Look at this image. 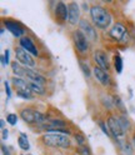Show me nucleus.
Here are the masks:
<instances>
[{
    "label": "nucleus",
    "instance_id": "nucleus-2",
    "mask_svg": "<svg viewBox=\"0 0 135 155\" xmlns=\"http://www.w3.org/2000/svg\"><path fill=\"white\" fill-rule=\"evenodd\" d=\"M40 141L45 147L54 148V149H68L70 148V139L69 135L60 134V133H45L40 137Z\"/></svg>",
    "mask_w": 135,
    "mask_h": 155
},
{
    "label": "nucleus",
    "instance_id": "nucleus-18",
    "mask_svg": "<svg viewBox=\"0 0 135 155\" xmlns=\"http://www.w3.org/2000/svg\"><path fill=\"white\" fill-rule=\"evenodd\" d=\"M18 145H19V148L24 151H28L30 149V144H29L26 134H20V137L18 138Z\"/></svg>",
    "mask_w": 135,
    "mask_h": 155
},
{
    "label": "nucleus",
    "instance_id": "nucleus-20",
    "mask_svg": "<svg viewBox=\"0 0 135 155\" xmlns=\"http://www.w3.org/2000/svg\"><path fill=\"white\" fill-rule=\"evenodd\" d=\"M118 118H119V121H120V124H121L123 130L127 133V131L130 129V120H129V118H128V115H127V114H121V115L118 116Z\"/></svg>",
    "mask_w": 135,
    "mask_h": 155
},
{
    "label": "nucleus",
    "instance_id": "nucleus-27",
    "mask_svg": "<svg viewBox=\"0 0 135 155\" xmlns=\"http://www.w3.org/2000/svg\"><path fill=\"white\" fill-rule=\"evenodd\" d=\"M9 59H10V51H9V49H6L5 53H4V55H3V58H2L3 65H8L9 64Z\"/></svg>",
    "mask_w": 135,
    "mask_h": 155
},
{
    "label": "nucleus",
    "instance_id": "nucleus-28",
    "mask_svg": "<svg viewBox=\"0 0 135 155\" xmlns=\"http://www.w3.org/2000/svg\"><path fill=\"white\" fill-rule=\"evenodd\" d=\"M99 125H100V128L103 129V133H104V134H107L108 137H110L111 134H110V131H109V128H108V127H105V124H104L103 121H100V123H99Z\"/></svg>",
    "mask_w": 135,
    "mask_h": 155
},
{
    "label": "nucleus",
    "instance_id": "nucleus-8",
    "mask_svg": "<svg viewBox=\"0 0 135 155\" xmlns=\"http://www.w3.org/2000/svg\"><path fill=\"white\" fill-rule=\"evenodd\" d=\"M79 30H81L84 33V35L88 38L89 41H93V43H96L98 41V33H96L95 28L91 25V23L86 19H81L80 23H79Z\"/></svg>",
    "mask_w": 135,
    "mask_h": 155
},
{
    "label": "nucleus",
    "instance_id": "nucleus-6",
    "mask_svg": "<svg viewBox=\"0 0 135 155\" xmlns=\"http://www.w3.org/2000/svg\"><path fill=\"white\" fill-rule=\"evenodd\" d=\"M54 19L59 25H64L68 19H69V10H68V4L63 2H58L54 9Z\"/></svg>",
    "mask_w": 135,
    "mask_h": 155
},
{
    "label": "nucleus",
    "instance_id": "nucleus-3",
    "mask_svg": "<svg viewBox=\"0 0 135 155\" xmlns=\"http://www.w3.org/2000/svg\"><path fill=\"white\" fill-rule=\"evenodd\" d=\"M20 118L21 120H24L25 124L30 125V127H38V125H41L43 123L46 121L45 115L39 111V110H35L33 108H24L20 110Z\"/></svg>",
    "mask_w": 135,
    "mask_h": 155
},
{
    "label": "nucleus",
    "instance_id": "nucleus-15",
    "mask_svg": "<svg viewBox=\"0 0 135 155\" xmlns=\"http://www.w3.org/2000/svg\"><path fill=\"white\" fill-rule=\"evenodd\" d=\"M19 46H21L24 50H26L28 53H30L33 56L39 55V50H38V48L35 46L33 39L29 38V36H23L20 40H19Z\"/></svg>",
    "mask_w": 135,
    "mask_h": 155
},
{
    "label": "nucleus",
    "instance_id": "nucleus-33",
    "mask_svg": "<svg viewBox=\"0 0 135 155\" xmlns=\"http://www.w3.org/2000/svg\"><path fill=\"white\" fill-rule=\"evenodd\" d=\"M21 155H24V154H21Z\"/></svg>",
    "mask_w": 135,
    "mask_h": 155
},
{
    "label": "nucleus",
    "instance_id": "nucleus-11",
    "mask_svg": "<svg viewBox=\"0 0 135 155\" xmlns=\"http://www.w3.org/2000/svg\"><path fill=\"white\" fill-rule=\"evenodd\" d=\"M4 26L8 29L9 31H10L15 38H23V36H25L24 34H25V29L19 24L18 21H14V20H12V19H5L4 20Z\"/></svg>",
    "mask_w": 135,
    "mask_h": 155
},
{
    "label": "nucleus",
    "instance_id": "nucleus-10",
    "mask_svg": "<svg viewBox=\"0 0 135 155\" xmlns=\"http://www.w3.org/2000/svg\"><path fill=\"white\" fill-rule=\"evenodd\" d=\"M93 58H94V61L96 64V66L101 68V69H104L105 71L110 70V61H109V58H108V54L103 51L101 49H98L95 50L94 54H93Z\"/></svg>",
    "mask_w": 135,
    "mask_h": 155
},
{
    "label": "nucleus",
    "instance_id": "nucleus-21",
    "mask_svg": "<svg viewBox=\"0 0 135 155\" xmlns=\"http://www.w3.org/2000/svg\"><path fill=\"white\" fill-rule=\"evenodd\" d=\"M113 63H114V68L117 70L118 74H121L123 71V59L119 54H115L114 58H113Z\"/></svg>",
    "mask_w": 135,
    "mask_h": 155
},
{
    "label": "nucleus",
    "instance_id": "nucleus-1",
    "mask_svg": "<svg viewBox=\"0 0 135 155\" xmlns=\"http://www.w3.org/2000/svg\"><path fill=\"white\" fill-rule=\"evenodd\" d=\"M89 12H90V18L93 20V24L98 29L107 30L110 26L113 18L108 9H105L104 6H100V5H93Z\"/></svg>",
    "mask_w": 135,
    "mask_h": 155
},
{
    "label": "nucleus",
    "instance_id": "nucleus-14",
    "mask_svg": "<svg viewBox=\"0 0 135 155\" xmlns=\"http://www.w3.org/2000/svg\"><path fill=\"white\" fill-rule=\"evenodd\" d=\"M24 79H26L28 81H33V83H36V84H40V85H44L46 83L45 76H43L41 74H39L34 69H30V68H25Z\"/></svg>",
    "mask_w": 135,
    "mask_h": 155
},
{
    "label": "nucleus",
    "instance_id": "nucleus-19",
    "mask_svg": "<svg viewBox=\"0 0 135 155\" xmlns=\"http://www.w3.org/2000/svg\"><path fill=\"white\" fill-rule=\"evenodd\" d=\"M29 88H30L31 93L35 94V95H44V94H45L44 86L40 85V84H36V83H33V81H29Z\"/></svg>",
    "mask_w": 135,
    "mask_h": 155
},
{
    "label": "nucleus",
    "instance_id": "nucleus-4",
    "mask_svg": "<svg viewBox=\"0 0 135 155\" xmlns=\"http://www.w3.org/2000/svg\"><path fill=\"white\" fill-rule=\"evenodd\" d=\"M71 39H73V43L76 51L79 54H86L89 51V48H90V41L88 40V38L84 35V33L81 30H74L71 34Z\"/></svg>",
    "mask_w": 135,
    "mask_h": 155
},
{
    "label": "nucleus",
    "instance_id": "nucleus-22",
    "mask_svg": "<svg viewBox=\"0 0 135 155\" xmlns=\"http://www.w3.org/2000/svg\"><path fill=\"white\" fill-rule=\"evenodd\" d=\"M16 95L19 96V98H23V99H28V100H30L34 98V94L31 91H26V90H18L16 91Z\"/></svg>",
    "mask_w": 135,
    "mask_h": 155
},
{
    "label": "nucleus",
    "instance_id": "nucleus-23",
    "mask_svg": "<svg viewBox=\"0 0 135 155\" xmlns=\"http://www.w3.org/2000/svg\"><path fill=\"white\" fill-rule=\"evenodd\" d=\"M74 139L76 141V144L79 145V147H83V145H86V138L81 133H75L74 134Z\"/></svg>",
    "mask_w": 135,
    "mask_h": 155
},
{
    "label": "nucleus",
    "instance_id": "nucleus-30",
    "mask_svg": "<svg viewBox=\"0 0 135 155\" xmlns=\"http://www.w3.org/2000/svg\"><path fill=\"white\" fill-rule=\"evenodd\" d=\"M2 133H3V134H2L3 140H6V139H8V137H9V130L5 128V129H3V130H2Z\"/></svg>",
    "mask_w": 135,
    "mask_h": 155
},
{
    "label": "nucleus",
    "instance_id": "nucleus-12",
    "mask_svg": "<svg viewBox=\"0 0 135 155\" xmlns=\"http://www.w3.org/2000/svg\"><path fill=\"white\" fill-rule=\"evenodd\" d=\"M68 10H69V19H68V21H69L70 25H76L80 23V6L78 3L75 2H71L68 4Z\"/></svg>",
    "mask_w": 135,
    "mask_h": 155
},
{
    "label": "nucleus",
    "instance_id": "nucleus-16",
    "mask_svg": "<svg viewBox=\"0 0 135 155\" xmlns=\"http://www.w3.org/2000/svg\"><path fill=\"white\" fill-rule=\"evenodd\" d=\"M12 84L18 90H26V91H31L29 88V81L24 78H18V76H13L12 78Z\"/></svg>",
    "mask_w": 135,
    "mask_h": 155
},
{
    "label": "nucleus",
    "instance_id": "nucleus-9",
    "mask_svg": "<svg viewBox=\"0 0 135 155\" xmlns=\"http://www.w3.org/2000/svg\"><path fill=\"white\" fill-rule=\"evenodd\" d=\"M107 125H108V128H109L110 134L113 135V137H115V138H120V137H123V135L125 134V131L121 128V124L119 121L118 116L109 115L108 119H107Z\"/></svg>",
    "mask_w": 135,
    "mask_h": 155
},
{
    "label": "nucleus",
    "instance_id": "nucleus-29",
    "mask_svg": "<svg viewBox=\"0 0 135 155\" xmlns=\"http://www.w3.org/2000/svg\"><path fill=\"white\" fill-rule=\"evenodd\" d=\"M4 85H5V91H6L8 98H10V96H12V91H10V88H9V83H8V81H5V83H4Z\"/></svg>",
    "mask_w": 135,
    "mask_h": 155
},
{
    "label": "nucleus",
    "instance_id": "nucleus-24",
    "mask_svg": "<svg viewBox=\"0 0 135 155\" xmlns=\"http://www.w3.org/2000/svg\"><path fill=\"white\" fill-rule=\"evenodd\" d=\"M79 65H80V69L83 70V73H84V75L85 76H90V74H91V71L93 70H90V68H89V65L86 64V63H84V61H79Z\"/></svg>",
    "mask_w": 135,
    "mask_h": 155
},
{
    "label": "nucleus",
    "instance_id": "nucleus-26",
    "mask_svg": "<svg viewBox=\"0 0 135 155\" xmlns=\"http://www.w3.org/2000/svg\"><path fill=\"white\" fill-rule=\"evenodd\" d=\"M78 154L79 155H91V150H90L89 147L83 145V147H79L78 148Z\"/></svg>",
    "mask_w": 135,
    "mask_h": 155
},
{
    "label": "nucleus",
    "instance_id": "nucleus-25",
    "mask_svg": "<svg viewBox=\"0 0 135 155\" xmlns=\"http://www.w3.org/2000/svg\"><path fill=\"white\" fill-rule=\"evenodd\" d=\"M6 121L10 124V125H15L18 123V115L14 114V113H10L6 115Z\"/></svg>",
    "mask_w": 135,
    "mask_h": 155
},
{
    "label": "nucleus",
    "instance_id": "nucleus-32",
    "mask_svg": "<svg viewBox=\"0 0 135 155\" xmlns=\"http://www.w3.org/2000/svg\"><path fill=\"white\" fill-rule=\"evenodd\" d=\"M133 147H134V149H135V134L133 135Z\"/></svg>",
    "mask_w": 135,
    "mask_h": 155
},
{
    "label": "nucleus",
    "instance_id": "nucleus-5",
    "mask_svg": "<svg viewBox=\"0 0 135 155\" xmlns=\"http://www.w3.org/2000/svg\"><path fill=\"white\" fill-rule=\"evenodd\" d=\"M15 58H16V61L19 64H21L24 68H30V69H33L36 64L33 55L30 53H28L26 50H24L21 46L15 48Z\"/></svg>",
    "mask_w": 135,
    "mask_h": 155
},
{
    "label": "nucleus",
    "instance_id": "nucleus-17",
    "mask_svg": "<svg viewBox=\"0 0 135 155\" xmlns=\"http://www.w3.org/2000/svg\"><path fill=\"white\" fill-rule=\"evenodd\" d=\"M12 70L14 73V76H18V78H24V71H25V68L19 64L16 60L12 63Z\"/></svg>",
    "mask_w": 135,
    "mask_h": 155
},
{
    "label": "nucleus",
    "instance_id": "nucleus-13",
    "mask_svg": "<svg viewBox=\"0 0 135 155\" xmlns=\"http://www.w3.org/2000/svg\"><path fill=\"white\" fill-rule=\"evenodd\" d=\"M93 74L95 76V79L98 80V83L103 86H109L111 84V78H110V74L108 71H105L104 69H101V68L99 66H94L93 69Z\"/></svg>",
    "mask_w": 135,
    "mask_h": 155
},
{
    "label": "nucleus",
    "instance_id": "nucleus-31",
    "mask_svg": "<svg viewBox=\"0 0 135 155\" xmlns=\"http://www.w3.org/2000/svg\"><path fill=\"white\" fill-rule=\"evenodd\" d=\"M2 151H3V155H12L10 151H9V149L5 147V145H2Z\"/></svg>",
    "mask_w": 135,
    "mask_h": 155
},
{
    "label": "nucleus",
    "instance_id": "nucleus-7",
    "mask_svg": "<svg viewBox=\"0 0 135 155\" xmlns=\"http://www.w3.org/2000/svg\"><path fill=\"white\" fill-rule=\"evenodd\" d=\"M109 34L110 36L114 39L115 41H120V43H125V41H128V29L125 28L121 23H117V24H114L113 28L109 30Z\"/></svg>",
    "mask_w": 135,
    "mask_h": 155
}]
</instances>
